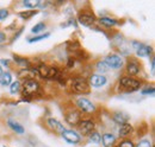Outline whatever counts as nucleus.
<instances>
[{"label": "nucleus", "mask_w": 155, "mask_h": 147, "mask_svg": "<svg viewBox=\"0 0 155 147\" xmlns=\"http://www.w3.org/2000/svg\"><path fill=\"white\" fill-rule=\"evenodd\" d=\"M35 14H37V11H24V12H19V17L23 19H30L31 17H34Z\"/></svg>", "instance_id": "25"}, {"label": "nucleus", "mask_w": 155, "mask_h": 147, "mask_svg": "<svg viewBox=\"0 0 155 147\" xmlns=\"http://www.w3.org/2000/svg\"><path fill=\"white\" fill-rule=\"evenodd\" d=\"M97 68V71L98 73H100V74H104V73H106V71H109L110 70V67L106 64V62L105 61H100V62H98L97 63V65H96Z\"/></svg>", "instance_id": "21"}, {"label": "nucleus", "mask_w": 155, "mask_h": 147, "mask_svg": "<svg viewBox=\"0 0 155 147\" xmlns=\"http://www.w3.org/2000/svg\"><path fill=\"white\" fill-rule=\"evenodd\" d=\"M137 147H152V142L149 140H141Z\"/></svg>", "instance_id": "30"}, {"label": "nucleus", "mask_w": 155, "mask_h": 147, "mask_svg": "<svg viewBox=\"0 0 155 147\" xmlns=\"http://www.w3.org/2000/svg\"><path fill=\"white\" fill-rule=\"evenodd\" d=\"M106 81H107L106 77L103 76V75H99V74L92 75L91 78H90V83H91V86L94 87V88H100V87L105 86Z\"/></svg>", "instance_id": "10"}, {"label": "nucleus", "mask_w": 155, "mask_h": 147, "mask_svg": "<svg viewBox=\"0 0 155 147\" xmlns=\"http://www.w3.org/2000/svg\"><path fill=\"white\" fill-rule=\"evenodd\" d=\"M77 106L82 110V111H85V113H93V111L96 110L94 105H93L90 100H87V99H85V97L78 99Z\"/></svg>", "instance_id": "6"}, {"label": "nucleus", "mask_w": 155, "mask_h": 147, "mask_svg": "<svg viewBox=\"0 0 155 147\" xmlns=\"http://www.w3.org/2000/svg\"><path fill=\"white\" fill-rule=\"evenodd\" d=\"M44 29H45V24L38 23V24H36V25L31 29V32H32V33H39V32H42Z\"/></svg>", "instance_id": "26"}, {"label": "nucleus", "mask_w": 155, "mask_h": 147, "mask_svg": "<svg viewBox=\"0 0 155 147\" xmlns=\"http://www.w3.org/2000/svg\"><path fill=\"white\" fill-rule=\"evenodd\" d=\"M79 23L80 24H82L84 26H91L93 23H94V16L92 14V13H88V12H82V13H80L79 14Z\"/></svg>", "instance_id": "9"}, {"label": "nucleus", "mask_w": 155, "mask_h": 147, "mask_svg": "<svg viewBox=\"0 0 155 147\" xmlns=\"http://www.w3.org/2000/svg\"><path fill=\"white\" fill-rule=\"evenodd\" d=\"M99 21H100V24H103V25H105V26H109V27L115 26V25L117 24L116 19L107 18V17H103V18H100L99 19Z\"/></svg>", "instance_id": "22"}, {"label": "nucleus", "mask_w": 155, "mask_h": 147, "mask_svg": "<svg viewBox=\"0 0 155 147\" xmlns=\"http://www.w3.org/2000/svg\"><path fill=\"white\" fill-rule=\"evenodd\" d=\"M50 36V33H44V35H39L37 37H34V38H30L28 42L29 43H34V42H38V40H42V39H45Z\"/></svg>", "instance_id": "29"}, {"label": "nucleus", "mask_w": 155, "mask_h": 147, "mask_svg": "<svg viewBox=\"0 0 155 147\" xmlns=\"http://www.w3.org/2000/svg\"><path fill=\"white\" fill-rule=\"evenodd\" d=\"M136 54H137V56H140V57H148V56L152 54V48L148 46V45L141 44L136 49Z\"/></svg>", "instance_id": "14"}, {"label": "nucleus", "mask_w": 155, "mask_h": 147, "mask_svg": "<svg viewBox=\"0 0 155 147\" xmlns=\"http://www.w3.org/2000/svg\"><path fill=\"white\" fill-rule=\"evenodd\" d=\"M39 4H41L39 0H24V1H23V5H24L25 7H30V8L37 7Z\"/></svg>", "instance_id": "24"}, {"label": "nucleus", "mask_w": 155, "mask_h": 147, "mask_svg": "<svg viewBox=\"0 0 155 147\" xmlns=\"http://www.w3.org/2000/svg\"><path fill=\"white\" fill-rule=\"evenodd\" d=\"M20 89V82L19 81H16V82H13L12 84H11V87H10V90L12 94H17V92H19Z\"/></svg>", "instance_id": "28"}, {"label": "nucleus", "mask_w": 155, "mask_h": 147, "mask_svg": "<svg viewBox=\"0 0 155 147\" xmlns=\"http://www.w3.org/2000/svg\"><path fill=\"white\" fill-rule=\"evenodd\" d=\"M7 125H8V127L12 129V130H15L18 134H23L24 133V127L20 126L18 122H15L13 120H8L7 121Z\"/></svg>", "instance_id": "19"}, {"label": "nucleus", "mask_w": 155, "mask_h": 147, "mask_svg": "<svg viewBox=\"0 0 155 147\" xmlns=\"http://www.w3.org/2000/svg\"><path fill=\"white\" fill-rule=\"evenodd\" d=\"M101 141H103V146L104 147H112L115 141H116V138L111 133H105L101 136Z\"/></svg>", "instance_id": "13"}, {"label": "nucleus", "mask_w": 155, "mask_h": 147, "mask_svg": "<svg viewBox=\"0 0 155 147\" xmlns=\"http://www.w3.org/2000/svg\"><path fill=\"white\" fill-rule=\"evenodd\" d=\"M12 81V76L10 73H2V75L0 76V84L1 86H8Z\"/></svg>", "instance_id": "20"}, {"label": "nucleus", "mask_w": 155, "mask_h": 147, "mask_svg": "<svg viewBox=\"0 0 155 147\" xmlns=\"http://www.w3.org/2000/svg\"><path fill=\"white\" fill-rule=\"evenodd\" d=\"M105 62L112 69H120L123 67V59L118 55H109L106 57Z\"/></svg>", "instance_id": "7"}, {"label": "nucleus", "mask_w": 155, "mask_h": 147, "mask_svg": "<svg viewBox=\"0 0 155 147\" xmlns=\"http://www.w3.org/2000/svg\"><path fill=\"white\" fill-rule=\"evenodd\" d=\"M36 74H37L36 69L26 68V69H21L19 73H18V76H19L20 78L25 80V81H29V80H34V77H35Z\"/></svg>", "instance_id": "12"}, {"label": "nucleus", "mask_w": 155, "mask_h": 147, "mask_svg": "<svg viewBox=\"0 0 155 147\" xmlns=\"http://www.w3.org/2000/svg\"><path fill=\"white\" fill-rule=\"evenodd\" d=\"M114 120L115 122H117L118 125H124V124H128V120H129V116L124 113H116L114 115Z\"/></svg>", "instance_id": "17"}, {"label": "nucleus", "mask_w": 155, "mask_h": 147, "mask_svg": "<svg viewBox=\"0 0 155 147\" xmlns=\"http://www.w3.org/2000/svg\"><path fill=\"white\" fill-rule=\"evenodd\" d=\"M88 140H90V142H94V144H99L100 142V140H101V136H100V134L97 133V132H92V133H90V136H88Z\"/></svg>", "instance_id": "23"}, {"label": "nucleus", "mask_w": 155, "mask_h": 147, "mask_svg": "<svg viewBox=\"0 0 155 147\" xmlns=\"http://www.w3.org/2000/svg\"><path fill=\"white\" fill-rule=\"evenodd\" d=\"M66 121L71 125V126H78L79 122L81 121V114L77 111V110H73V111H69L67 115H66Z\"/></svg>", "instance_id": "11"}, {"label": "nucleus", "mask_w": 155, "mask_h": 147, "mask_svg": "<svg viewBox=\"0 0 155 147\" xmlns=\"http://www.w3.org/2000/svg\"><path fill=\"white\" fill-rule=\"evenodd\" d=\"M119 147H134V144H133L131 140H124V141L120 142Z\"/></svg>", "instance_id": "32"}, {"label": "nucleus", "mask_w": 155, "mask_h": 147, "mask_svg": "<svg viewBox=\"0 0 155 147\" xmlns=\"http://www.w3.org/2000/svg\"><path fill=\"white\" fill-rule=\"evenodd\" d=\"M39 84L37 81L35 80H29V81H24L23 84V95L25 96H32L38 92Z\"/></svg>", "instance_id": "4"}, {"label": "nucleus", "mask_w": 155, "mask_h": 147, "mask_svg": "<svg viewBox=\"0 0 155 147\" xmlns=\"http://www.w3.org/2000/svg\"><path fill=\"white\" fill-rule=\"evenodd\" d=\"M131 133H133V126L130 124H124V125L120 126V128H119V136L127 138Z\"/></svg>", "instance_id": "15"}, {"label": "nucleus", "mask_w": 155, "mask_h": 147, "mask_svg": "<svg viewBox=\"0 0 155 147\" xmlns=\"http://www.w3.org/2000/svg\"><path fill=\"white\" fill-rule=\"evenodd\" d=\"M2 75V69H1V67H0V76Z\"/></svg>", "instance_id": "37"}, {"label": "nucleus", "mask_w": 155, "mask_h": 147, "mask_svg": "<svg viewBox=\"0 0 155 147\" xmlns=\"http://www.w3.org/2000/svg\"><path fill=\"white\" fill-rule=\"evenodd\" d=\"M152 73L154 74V59H152Z\"/></svg>", "instance_id": "36"}, {"label": "nucleus", "mask_w": 155, "mask_h": 147, "mask_svg": "<svg viewBox=\"0 0 155 147\" xmlns=\"http://www.w3.org/2000/svg\"><path fill=\"white\" fill-rule=\"evenodd\" d=\"M48 126L51 129H54V130H60V132H62L64 129V127L60 124V121H58L56 119H53V117L48 120Z\"/></svg>", "instance_id": "18"}, {"label": "nucleus", "mask_w": 155, "mask_h": 147, "mask_svg": "<svg viewBox=\"0 0 155 147\" xmlns=\"http://www.w3.org/2000/svg\"><path fill=\"white\" fill-rule=\"evenodd\" d=\"M15 61L18 63V64H20L21 67H24V69H26L28 67H29V61L28 59H25V58H19L18 56H15Z\"/></svg>", "instance_id": "27"}, {"label": "nucleus", "mask_w": 155, "mask_h": 147, "mask_svg": "<svg viewBox=\"0 0 155 147\" xmlns=\"http://www.w3.org/2000/svg\"><path fill=\"white\" fill-rule=\"evenodd\" d=\"M78 126H79V130L82 134L87 135V134H90V133L93 132V129H94V122L91 121V120H81Z\"/></svg>", "instance_id": "8"}, {"label": "nucleus", "mask_w": 155, "mask_h": 147, "mask_svg": "<svg viewBox=\"0 0 155 147\" xmlns=\"http://www.w3.org/2000/svg\"><path fill=\"white\" fill-rule=\"evenodd\" d=\"M6 39V37H5V35L2 33V32H0V43H2L4 40Z\"/></svg>", "instance_id": "34"}, {"label": "nucleus", "mask_w": 155, "mask_h": 147, "mask_svg": "<svg viewBox=\"0 0 155 147\" xmlns=\"http://www.w3.org/2000/svg\"><path fill=\"white\" fill-rule=\"evenodd\" d=\"M72 89H73V92H78V94H86L90 92V86L85 78L75 77L72 81Z\"/></svg>", "instance_id": "2"}, {"label": "nucleus", "mask_w": 155, "mask_h": 147, "mask_svg": "<svg viewBox=\"0 0 155 147\" xmlns=\"http://www.w3.org/2000/svg\"><path fill=\"white\" fill-rule=\"evenodd\" d=\"M5 147H6V146H5Z\"/></svg>", "instance_id": "38"}, {"label": "nucleus", "mask_w": 155, "mask_h": 147, "mask_svg": "<svg viewBox=\"0 0 155 147\" xmlns=\"http://www.w3.org/2000/svg\"><path fill=\"white\" fill-rule=\"evenodd\" d=\"M7 17H8V11L4 10V8H0V20H5Z\"/></svg>", "instance_id": "31"}, {"label": "nucleus", "mask_w": 155, "mask_h": 147, "mask_svg": "<svg viewBox=\"0 0 155 147\" xmlns=\"http://www.w3.org/2000/svg\"><path fill=\"white\" fill-rule=\"evenodd\" d=\"M61 134H62L63 139H64L67 142H69V144H74V145H77V144L80 142V135L78 134L77 132L72 130V129L64 128L62 132H61Z\"/></svg>", "instance_id": "5"}, {"label": "nucleus", "mask_w": 155, "mask_h": 147, "mask_svg": "<svg viewBox=\"0 0 155 147\" xmlns=\"http://www.w3.org/2000/svg\"><path fill=\"white\" fill-rule=\"evenodd\" d=\"M142 94H143V95H147V94H154V88H153V87H152L150 89L148 88V89L143 90V92H142Z\"/></svg>", "instance_id": "33"}, {"label": "nucleus", "mask_w": 155, "mask_h": 147, "mask_svg": "<svg viewBox=\"0 0 155 147\" xmlns=\"http://www.w3.org/2000/svg\"><path fill=\"white\" fill-rule=\"evenodd\" d=\"M1 63H2L4 65H7V64H8V61H7V59H1Z\"/></svg>", "instance_id": "35"}, {"label": "nucleus", "mask_w": 155, "mask_h": 147, "mask_svg": "<svg viewBox=\"0 0 155 147\" xmlns=\"http://www.w3.org/2000/svg\"><path fill=\"white\" fill-rule=\"evenodd\" d=\"M119 84L125 92H135L137 89H140V87H141L140 81H137L135 78H131V77H122L119 81Z\"/></svg>", "instance_id": "1"}, {"label": "nucleus", "mask_w": 155, "mask_h": 147, "mask_svg": "<svg viewBox=\"0 0 155 147\" xmlns=\"http://www.w3.org/2000/svg\"><path fill=\"white\" fill-rule=\"evenodd\" d=\"M36 70H37V74L43 78H54L58 76V71L55 67H48L45 64H41Z\"/></svg>", "instance_id": "3"}, {"label": "nucleus", "mask_w": 155, "mask_h": 147, "mask_svg": "<svg viewBox=\"0 0 155 147\" xmlns=\"http://www.w3.org/2000/svg\"><path fill=\"white\" fill-rule=\"evenodd\" d=\"M127 70L130 75H137L140 73V64L136 61H130L127 65Z\"/></svg>", "instance_id": "16"}]
</instances>
